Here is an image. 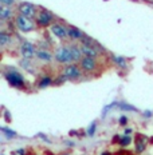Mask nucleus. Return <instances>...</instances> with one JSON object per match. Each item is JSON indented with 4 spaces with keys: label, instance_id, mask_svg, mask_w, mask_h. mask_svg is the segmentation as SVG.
Here are the masks:
<instances>
[{
    "label": "nucleus",
    "instance_id": "obj_1",
    "mask_svg": "<svg viewBox=\"0 0 153 155\" xmlns=\"http://www.w3.org/2000/svg\"><path fill=\"white\" fill-rule=\"evenodd\" d=\"M14 24H15V27L20 32H23V34L32 32V31H35V28H37V23H35L34 19H28L20 14H18L15 16Z\"/></svg>",
    "mask_w": 153,
    "mask_h": 155
},
{
    "label": "nucleus",
    "instance_id": "obj_2",
    "mask_svg": "<svg viewBox=\"0 0 153 155\" xmlns=\"http://www.w3.org/2000/svg\"><path fill=\"white\" fill-rule=\"evenodd\" d=\"M54 60L59 64H63V66L73 63V58H71V52H70L69 46L58 47L54 52Z\"/></svg>",
    "mask_w": 153,
    "mask_h": 155
},
{
    "label": "nucleus",
    "instance_id": "obj_3",
    "mask_svg": "<svg viewBox=\"0 0 153 155\" xmlns=\"http://www.w3.org/2000/svg\"><path fill=\"white\" fill-rule=\"evenodd\" d=\"M54 19L55 16L53 12L47 11V9H39L37 18H35V23H37L38 27H51L54 24Z\"/></svg>",
    "mask_w": 153,
    "mask_h": 155
},
{
    "label": "nucleus",
    "instance_id": "obj_4",
    "mask_svg": "<svg viewBox=\"0 0 153 155\" xmlns=\"http://www.w3.org/2000/svg\"><path fill=\"white\" fill-rule=\"evenodd\" d=\"M4 78L12 87H16V88H24L26 87V80L23 75L19 74L16 70H8L7 72H4Z\"/></svg>",
    "mask_w": 153,
    "mask_h": 155
},
{
    "label": "nucleus",
    "instance_id": "obj_5",
    "mask_svg": "<svg viewBox=\"0 0 153 155\" xmlns=\"http://www.w3.org/2000/svg\"><path fill=\"white\" fill-rule=\"evenodd\" d=\"M19 51H20V56L23 59H28L32 60L34 58H37V52H38V48L34 43L28 40H23L19 46Z\"/></svg>",
    "mask_w": 153,
    "mask_h": 155
},
{
    "label": "nucleus",
    "instance_id": "obj_6",
    "mask_svg": "<svg viewBox=\"0 0 153 155\" xmlns=\"http://www.w3.org/2000/svg\"><path fill=\"white\" fill-rule=\"evenodd\" d=\"M82 72L83 71L81 70L79 64L77 63H70V64H66L62 70V74L67 78L69 80H78L81 76H82Z\"/></svg>",
    "mask_w": 153,
    "mask_h": 155
},
{
    "label": "nucleus",
    "instance_id": "obj_7",
    "mask_svg": "<svg viewBox=\"0 0 153 155\" xmlns=\"http://www.w3.org/2000/svg\"><path fill=\"white\" fill-rule=\"evenodd\" d=\"M39 9L35 4H32V3H28V2H24V3H20V4L18 5V14L26 16V18L28 19H35L38 15Z\"/></svg>",
    "mask_w": 153,
    "mask_h": 155
},
{
    "label": "nucleus",
    "instance_id": "obj_8",
    "mask_svg": "<svg viewBox=\"0 0 153 155\" xmlns=\"http://www.w3.org/2000/svg\"><path fill=\"white\" fill-rule=\"evenodd\" d=\"M50 31L55 38L61 39V40L69 39V25L67 24L59 23V21H54V24L50 27Z\"/></svg>",
    "mask_w": 153,
    "mask_h": 155
},
{
    "label": "nucleus",
    "instance_id": "obj_9",
    "mask_svg": "<svg viewBox=\"0 0 153 155\" xmlns=\"http://www.w3.org/2000/svg\"><path fill=\"white\" fill-rule=\"evenodd\" d=\"M78 64H79L81 70H82L85 74H93L97 71V68H98V59L83 56L82 60H81Z\"/></svg>",
    "mask_w": 153,
    "mask_h": 155
},
{
    "label": "nucleus",
    "instance_id": "obj_10",
    "mask_svg": "<svg viewBox=\"0 0 153 155\" xmlns=\"http://www.w3.org/2000/svg\"><path fill=\"white\" fill-rule=\"evenodd\" d=\"M15 12L11 7H5V5H0V20L4 23V21H9L12 19H15Z\"/></svg>",
    "mask_w": 153,
    "mask_h": 155
},
{
    "label": "nucleus",
    "instance_id": "obj_11",
    "mask_svg": "<svg viewBox=\"0 0 153 155\" xmlns=\"http://www.w3.org/2000/svg\"><path fill=\"white\" fill-rule=\"evenodd\" d=\"M70 52H71V58H73V63H79L83 58L82 50H81V46H77L75 43L69 44Z\"/></svg>",
    "mask_w": 153,
    "mask_h": 155
},
{
    "label": "nucleus",
    "instance_id": "obj_12",
    "mask_svg": "<svg viewBox=\"0 0 153 155\" xmlns=\"http://www.w3.org/2000/svg\"><path fill=\"white\" fill-rule=\"evenodd\" d=\"M83 38H85V34L79 28L69 25V39L71 41H81Z\"/></svg>",
    "mask_w": 153,
    "mask_h": 155
},
{
    "label": "nucleus",
    "instance_id": "obj_13",
    "mask_svg": "<svg viewBox=\"0 0 153 155\" xmlns=\"http://www.w3.org/2000/svg\"><path fill=\"white\" fill-rule=\"evenodd\" d=\"M37 59L39 60V62L50 63L51 60L54 59V54H51L50 51H47V50H38V52H37Z\"/></svg>",
    "mask_w": 153,
    "mask_h": 155
},
{
    "label": "nucleus",
    "instance_id": "obj_14",
    "mask_svg": "<svg viewBox=\"0 0 153 155\" xmlns=\"http://www.w3.org/2000/svg\"><path fill=\"white\" fill-rule=\"evenodd\" d=\"M12 43V35L5 31H0V47L5 48L7 46H11Z\"/></svg>",
    "mask_w": 153,
    "mask_h": 155
},
{
    "label": "nucleus",
    "instance_id": "obj_15",
    "mask_svg": "<svg viewBox=\"0 0 153 155\" xmlns=\"http://www.w3.org/2000/svg\"><path fill=\"white\" fill-rule=\"evenodd\" d=\"M54 83V79L51 76H48V75H44V76H42L40 79H39V82H38V88H46V87H48L50 84H53Z\"/></svg>",
    "mask_w": 153,
    "mask_h": 155
},
{
    "label": "nucleus",
    "instance_id": "obj_16",
    "mask_svg": "<svg viewBox=\"0 0 153 155\" xmlns=\"http://www.w3.org/2000/svg\"><path fill=\"white\" fill-rule=\"evenodd\" d=\"M112 60L120 68H126V59L123 56H118V55H112Z\"/></svg>",
    "mask_w": 153,
    "mask_h": 155
},
{
    "label": "nucleus",
    "instance_id": "obj_17",
    "mask_svg": "<svg viewBox=\"0 0 153 155\" xmlns=\"http://www.w3.org/2000/svg\"><path fill=\"white\" fill-rule=\"evenodd\" d=\"M120 142V146H122V147H126V146H129L130 143H132V137L130 135H123L122 138H120L118 139Z\"/></svg>",
    "mask_w": 153,
    "mask_h": 155
},
{
    "label": "nucleus",
    "instance_id": "obj_18",
    "mask_svg": "<svg viewBox=\"0 0 153 155\" xmlns=\"http://www.w3.org/2000/svg\"><path fill=\"white\" fill-rule=\"evenodd\" d=\"M145 148H146V142L145 140H138L137 143H136V153H138V154L144 153Z\"/></svg>",
    "mask_w": 153,
    "mask_h": 155
},
{
    "label": "nucleus",
    "instance_id": "obj_19",
    "mask_svg": "<svg viewBox=\"0 0 153 155\" xmlns=\"http://www.w3.org/2000/svg\"><path fill=\"white\" fill-rule=\"evenodd\" d=\"M16 4V0H0V5H5V7H14Z\"/></svg>",
    "mask_w": 153,
    "mask_h": 155
},
{
    "label": "nucleus",
    "instance_id": "obj_20",
    "mask_svg": "<svg viewBox=\"0 0 153 155\" xmlns=\"http://www.w3.org/2000/svg\"><path fill=\"white\" fill-rule=\"evenodd\" d=\"M96 128H97V123H92V124H90V127L87 128V135H89V137H93L94 132H96Z\"/></svg>",
    "mask_w": 153,
    "mask_h": 155
},
{
    "label": "nucleus",
    "instance_id": "obj_21",
    "mask_svg": "<svg viewBox=\"0 0 153 155\" xmlns=\"http://www.w3.org/2000/svg\"><path fill=\"white\" fill-rule=\"evenodd\" d=\"M126 123H128V118H126V116H121V118H120V124L125 126Z\"/></svg>",
    "mask_w": 153,
    "mask_h": 155
},
{
    "label": "nucleus",
    "instance_id": "obj_22",
    "mask_svg": "<svg viewBox=\"0 0 153 155\" xmlns=\"http://www.w3.org/2000/svg\"><path fill=\"white\" fill-rule=\"evenodd\" d=\"M16 153H18V155H26V150H23V148H22V150H18Z\"/></svg>",
    "mask_w": 153,
    "mask_h": 155
},
{
    "label": "nucleus",
    "instance_id": "obj_23",
    "mask_svg": "<svg viewBox=\"0 0 153 155\" xmlns=\"http://www.w3.org/2000/svg\"><path fill=\"white\" fill-rule=\"evenodd\" d=\"M132 134V130H130V128H126L125 130V135H130Z\"/></svg>",
    "mask_w": 153,
    "mask_h": 155
},
{
    "label": "nucleus",
    "instance_id": "obj_24",
    "mask_svg": "<svg viewBox=\"0 0 153 155\" xmlns=\"http://www.w3.org/2000/svg\"><path fill=\"white\" fill-rule=\"evenodd\" d=\"M101 155H112V153H110V151H103Z\"/></svg>",
    "mask_w": 153,
    "mask_h": 155
}]
</instances>
